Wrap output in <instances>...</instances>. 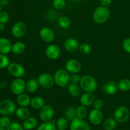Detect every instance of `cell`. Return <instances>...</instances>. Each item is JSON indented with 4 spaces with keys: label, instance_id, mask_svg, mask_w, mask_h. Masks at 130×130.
<instances>
[{
    "label": "cell",
    "instance_id": "15",
    "mask_svg": "<svg viewBox=\"0 0 130 130\" xmlns=\"http://www.w3.org/2000/svg\"><path fill=\"white\" fill-rule=\"evenodd\" d=\"M61 50L57 44H50L48 46L45 50L46 57L50 60H56L60 57Z\"/></svg>",
    "mask_w": 130,
    "mask_h": 130
},
{
    "label": "cell",
    "instance_id": "37",
    "mask_svg": "<svg viewBox=\"0 0 130 130\" xmlns=\"http://www.w3.org/2000/svg\"><path fill=\"white\" fill-rule=\"evenodd\" d=\"M11 123L10 118L8 116H3L0 118V126L6 128Z\"/></svg>",
    "mask_w": 130,
    "mask_h": 130
},
{
    "label": "cell",
    "instance_id": "7",
    "mask_svg": "<svg viewBox=\"0 0 130 130\" xmlns=\"http://www.w3.org/2000/svg\"><path fill=\"white\" fill-rule=\"evenodd\" d=\"M7 68L10 74L16 78H21L25 73V69L24 66L17 62L10 63Z\"/></svg>",
    "mask_w": 130,
    "mask_h": 130
},
{
    "label": "cell",
    "instance_id": "29",
    "mask_svg": "<svg viewBox=\"0 0 130 130\" xmlns=\"http://www.w3.org/2000/svg\"><path fill=\"white\" fill-rule=\"evenodd\" d=\"M65 116L69 121H72L77 118L76 115V109L74 107L70 106L65 110Z\"/></svg>",
    "mask_w": 130,
    "mask_h": 130
},
{
    "label": "cell",
    "instance_id": "24",
    "mask_svg": "<svg viewBox=\"0 0 130 130\" xmlns=\"http://www.w3.org/2000/svg\"><path fill=\"white\" fill-rule=\"evenodd\" d=\"M37 125H38V121L33 117H29L27 119H25L22 124L25 130H32L34 129Z\"/></svg>",
    "mask_w": 130,
    "mask_h": 130
},
{
    "label": "cell",
    "instance_id": "10",
    "mask_svg": "<svg viewBox=\"0 0 130 130\" xmlns=\"http://www.w3.org/2000/svg\"><path fill=\"white\" fill-rule=\"evenodd\" d=\"M54 116V110L49 105H45L40 109L39 118L43 122L50 121Z\"/></svg>",
    "mask_w": 130,
    "mask_h": 130
},
{
    "label": "cell",
    "instance_id": "4",
    "mask_svg": "<svg viewBox=\"0 0 130 130\" xmlns=\"http://www.w3.org/2000/svg\"><path fill=\"white\" fill-rule=\"evenodd\" d=\"M16 105L11 100L6 99L0 102V114L2 116H10L15 113Z\"/></svg>",
    "mask_w": 130,
    "mask_h": 130
},
{
    "label": "cell",
    "instance_id": "12",
    "mask_svg": "<svg viewBox=\"0 0 130 130\" xmlns=\"http://www.w3.org/2000/svg\"><path fill=\"white\" fill-rule=\"evenodd\" d=\"M88 119L90 123L93 125H99L104 120V115L100 110L94 109L89 113Z\"/></svg>",
    "mask_w": 130,
    "mask_h": 130
},
{
    "label": "cell",
    "instance_id": "17",
    "mask_svg": "<svg viewBox=\"0 0 130 130\" xmlns=\"http://www.w3.org/2000/svg\"><path fill=\"white\" fill-rule=\"evenodd\" d=\"M79 46V42L76 38H69L64 42V48L69 52H74L77 50Z\"/></svg>",
    "mask_w": 130,
    "mask_h": 130
},
{
    "label": "cell",
    "instance_id": "23",
    "mask_svg": "<svg viewBox=\"0 0 130 130\" xmlns=\"http://www.w3.org/2000/svg\"><path fill=\"white\" fill-rule=\"evenodd\" d=\"M81 90L82 89L79 85L73 83H70L68 86V88H67L69 94L73 97H77L79 95H80Z\"/></svg>",
    "mask_w": 130,
    "mask_h": 130
},
{
    "label": "cell",
    "instance_id": "42",
    "mask_svg": "<svg viewBox=\"0 0 130 130\" xmlns=\"http://www.w3.org/2000/svg\"><path fill=\"white\" fill-rule=\"evenodd\" d=\"M123 48L127 53H130V38H126L123 42Z\"/></svg>",
    "mask_w": 130,
    "mask_h": 130
},
{
    "label": "cell",
    "instance_id": "5",
    "mask_svg": "<svg viewBox=\"0 0 130 130\" xmlns=\"http://www.w3.org/2000/svg\"><path fill=\"white\" fill-rule=\"evenodd\" d=\"M130 116L129 109L125 106H120L114 113V118L117 122L123 123L128 120Z\"/></svg>",
    "mask_w": 130,
    "mask_h": 130
},
{
    "label": "cell",
    "instance_id": "14",
    "mask_svg": "<svg viewBox=\"0 0 130 130\" xmlns=\"http://www.w3.org/2000/svg\"><path fill=\"white\" fill-rule=\"evenodd\" d=\"M70 130H90V127L83 119L76 118L71 121Z\"/></svg>",
    "mask_w": 130,
    "mask_h": 130
},
{
    "label": "cell",
    "instance_id": "34",
    "mask_svg": "<svg viewBox=\"0 0 130 130\" xmlns=\"http://www.w3.org/2000/svg\"><path fill=\"white\" fill-rule=\"evenodd\" d=\"M10 64L9 58L6 55L0 53V69L8 67Z\"/></svg>",
    "mask_w": 130,
    "mask_h": 130
},
{
    "label": "cell",
    "instance_id": "3",
    "mask_svg": "<svg viewBox=\"0 0 130 130\" xmlns=\"http://www.w3.org/2000/svg\"><path fill=\"white\" fill-rule=\"evenodd\" d=\"M79 85L85 92L93 93L97 88V81L92 76L86 75L81 77Z\"/></svg>",
    "mask_w": 130,
    "mask_h": 130
},
{
    "label": "cell",
    "instance_id": "43",
    "mask_svg": "<svg viewBox=\"0 0 130 130\" xmlns=\"http://www.w3.org/2000/svg\"><path fill=\"white\" fill-rule=\"evenodd\" d=\"M112 1V0H99V2L101 4V6H106V7H108L111 5Z\"/></svg>",
    "mask_w": 130,
    "mask_h": 130
},
{
    "label": "cell",
    "instance_id": "27",
    "mask_svg": "<svg viewBox=\"0 0 130 130\" xmlns=\"http://www.w3.org/2000/svg\"><path fill=\"white\" fill-rule=\"evenodd\" d=\"M117 126V121L115 119L108 118L103 123V127L105 130H114Z\"/></svg>",
    "mask_w": 130,
    "mask_h": 130
},
{
    "label": "cell",
    "instance_id": "28",
    "mask_svg": "<svg viewBox=\"0 0 130 130\" xmlns=\"http://www.w3.org/2000/svg\"><path fill=\"white\" fill-rule=\"evenodd\" d=\"M37 130H57V126L52 121L44 122L38 126Z\"/></svg>",
    "mask_w": 130,
    "mask_h": 130
},
{
    "label": "cell",
    "instance_id": "40",
    "mask_svg": "<svg viewBox=\"0 0 130 130\" xmlns=\"http://www.w3.org/2000/svg\"><path fill=\"white\" fill-rule=\"evenodd\" d=\"M93 104L94 109H97V110H100L104 107V102L102 99H95Z\"/></svg>",
    "mask_w": 130,
    "mask_h": 130
},
{
    "label": "cell",
    "instance_id": "16",
    "mask_svg": "<svg viewBox=\"0 0 130 130\" xmlns=\"http://www.w3.org/2000/svg\"><path fill=\"white\" fill-rule=\"evenodd\" d=\"M102 90L105 94L108 95H113L118 92V86L114 81H107L104 84Z\"/></svg>",
    "mask_w": 130,
    "mask_h": 130
},
{
    "label": "cell",
    "instance_id": "49",
    "mask_svg": "<svg viewBox=\"0 0 130 130\" xmlns=\"http://www.w3.org/2000/svg\"><path fill=\"white\" fill-rule=\"evenodd\" d=\"M58 130H66V129H58Z\"/></svg>",
    "mask_w": 130,
    "mask_h": 130
},
{
    "label": "cell",
    "instance_id": "48",
    "mask_svg": "<svg viewBox=\"0 0 130 130\" xmlns=\"http://www.w3.org/2000/svg\"><path fill=\"white\" fill-rule=\"evenodd\" d=\"M73 1H76V2H77V1H80V0H73Z\"/></svg>",
    "mask_w": 130,
    "mask_h": 130
},
{
    "label": "cell",
    "instance_id": "1",
    "mask_svg": "<svg viewBox=\"0 0 130 130\" xmlns=\"http://www.w3.org/2000/svg\"><path fill=\"white\" fill-rule=\"evenodd\" d=\"M69 72L66 69H60L57 70L55 73L54 80L55 83L58 86L61 88H64L68 86L70 83Z\"/></svg>",
    "mask_w": 130,
    "mask_h": 130
},
{
    "label": "cell",
    "instance_id": "39",
    "mask_svg": "<svg viewBox=\"0 0 130 130\" xmlns=\"http://www.w3.org/2000/svg\"><path fill=\"white\" fill-rule=\"evenodd\" d=\"M10 19V15L6 11H1L0 12V23L6 24Z\"/></svg>",
    "mask_w": 130,
    "mask_h": 130
},
{
    "label": "cell",
    "instance_id": "20",
    "mask_svg": "<svg viewBox=\"0 0 130 130\" xmlns=\"http://www.w3.org/2000/svg\"><path fill=\"white\" fill-rule=\"evenodd\" d=\"M39 86V85L38 79L35 78H31L26 82L25 90L29 93H32L36 92L38 90Z\"/></svg>",
    "mask_w": 130,
    "mask_h": 130
},
{
    "label": "cell",
    "instance_id": "35",
    "mask_svg": "<svg viewBox=\"0 0 130 130\" xmlns=\"http://www.w3.org/2000/svg\"><path fill=\"white\" fill-rule=\"evenodd\" d=\"M78 49L80 53H82V54L88 55L91 52V47L88 43H82V44H79Z\"/></svg>",
    "mask_w": 130,
    "mask_h": 130
},
{
    "label": "cell",
    "instance_id": "11",
    "mask_svg": "<svg viewBox=\"0 0 130 130\" xmlns=\"http://www.w3.org/2000/svg\"><path fill=\"white\" fill-rule=\"evenodd\" d=\"M66 69L71 74L78 73L82 69V64L76 59H70L66 63Z\"/></svg>",
    "mask_w": 130,
    "mask_h": 130
},
{
    "label": "cell",
    "instance_id": "22",
    "mask_svg": "<svg viewBox=\"0 0 130 130\" xmlns=\"http://www.w3.org/2000/svg\"><path fill=\"white\" fill-rule=\"evenodd\" d=\"M30 96L28 95L25 93L20 94L17 97V104L20 107H28L30 104Z\"/></svg>",
    "mask_w": 130,
    "mask_h": 130
},
{
    "label": "cell",
    "instance_id": "18",
    "mask_svg": "<svg viewBox=\"0 0 130 130\" xmlns=\"http://www.w3.org/2000/svg\"><path fill=\"white\" fill-rule=\"evenodd\" d=\"M11 43L6 38H0V53L7 55L11 52Z\"/></svg>",
    "mask_w": 130,
    "mask_h": 130
},
{
    "label": "cell",
    "instance_id": "46",
    "mask_svg": "<svg viewBox=\"0 0 130 130\" xmlns=\"http://www.w3.org/2000/svg\"><path fill=\"white\" fill-rule=\"evenodd\" d=\"M0 130H5V128H3V127H2L1 126H0Z\"/></svg>",
    "mask_w": 130,
    "mask_h": 130
},
{
    "label": "cell",
    "instance_id": "2",
    "mask_svg": "<svg viewBox=\"0 0 130 130\" xmlns=\"http://www.w3.org/2000/svg\"><path fill=\"white\" fill-rule=\"evenodd\" d=\"M110 11L106 6H100L96 8L93 13V19L98 24L105 23L110 17Z\"/></svg>",
    "mask_w": 130,
    "mask_h": 130
},
{
    "label": "cell",
    "instance_id": "44",
    "mask_svg": "<svg viewBox=\"0 0 130 130\" xmlns=\"http://www.w3.org/2000/svg\"><path fill=\"white\" fill-rule=\"evenodd\" d=\"M8 3V0H0V5L1 6H6Z\"/></svg>",
    "mask_w": 130,
    "mask_h": 130
},
{
    "label": "cell",
    "instance_id": "47",
    "mask_svg": "<svg viewBox=\"0 0 130 130\" xmlns=\"http://www.w3.org/2000/svg\"><path fill=\"white\" fill-rule=\"evenodd\" d=\"M1 11H2V6L0 5V12H1Z\"/></svg>",
    "mask_w": 130,
    "mask_h": 130
},
{
    "label": "cell",
    "instance_id": "25",
    "mask_svg": "<svg viewBox=\"0 0 130 130\" xmlns=\"http://www.w3.org/2000/svg\"><path fill=\"white\" fill-rule=\"evenodd\" d=\"M30 105L34 109H41L45 105V102L40 96H34L31 99Z\"/></svg>",
    "mask_w": 130,
    "mask_h": 130
},
{
    "label": "cell",
    "instance_id": "8",
    "mask_svg": "<svg viewBox=\"0 0 130 130\" xmlns=\"http://www.w3.org/2000/svg\"><path fill=\"white\" fill-rule=\"evenodd\" d=\"M26 83L21 78H17L11 82L10 85L11 91L14 95H19L24 93L25 90Z\"/></svg>",
    "mask_w": 130,
    "mask_h": 130
},
{
    "label": "cell",
    "instance_id": "6",
    "mask_svg": "<svg viewBox=\"0 0 130 130\" xmlns=\"http://www.w3.org/2000/svg\"><path fill=\"white\" fill-rule=\"evenodd\" d=\"M38 81L39 86L45 89L51 88L55 84L54 77L47 72L41 74L38 77Z\"/></svg>",
    "mask_w": 130,
    "mask_h": 130
},
{
    "label": "cell",
    "instance_id": "36",
    "mask_svg": "<svg viewBox=\"0 0 130 130\" xmlns=\"http://www.w3.org/2000/svg\"><path fill=\"white\" fill-rule=\"evenodd\" d=\"M66 2L65 0H53V6L57 10H62L66 6Z\"/></svg>",
    "mask_w": 130,
    "mask_h": 130
},
{
    "label": "cell",
    "instance_id": "30",
    "mask_svg": "<svg viewBox=\"0 0 130 130\" xmlns=\"http://www.w3.org/2000/svg\"><path fill=\"white\" fill-rule=\"evenodd\" d=\"M119 90L122 91H128L130 90V79L124 78L121 80L118 84Z\"/></svg>",
    "mask_w": 130,
    "mask_h": 130
},
{
    "label": "cell",
    "instance_id": "9",
    "mask_svg": "<svg viewBox=\"0 0 130 130\" xmlns=\"http://www.w3.org/2000/svg\"><path fill=\"white\" fill-rule=\"evenodd\" d=\"M26 31V24L21 21L15 22L11 27V34L17 38H20L24 36Z\"/></svg>",
    "mask_w": 130,
    "mask_h": 130
},
{
    "label": "cell",
    "instance_id": "26",
    "mask_svg": "<svg viewBox=\"0 0 130 130\" xmlns=\"http://www.w3.org/2000/svg\"><path fill=\"white\" fill-rule=\"evenodd\" d=\"M25 50V44L22 41H17L12 45L11 52L15 55H20Z\"/></svg>",
    "mask_w": 130,
    "mask_h": 130
},
{
    "label": "cell",
    "instance_id": "32",
    "mask_svg": "<svg viewBox=\"0 0 130 130\" xmlns=\"http://www.w3.org/2000/svg\"><path fill=\"white\" fill-rule=\"evenodd\" d=\"M87 114L88 110L86 106H84V105H79L76 109V115H77V118L84 119L86 118V116H87Z\"/></svg>",
    "mask_w": 130,
    "mask_h": 130
},
{
    "label": "cell",
    "instance_id": "13",
    "mask_svg": "<svg viewBox=\"0 0 130 130\" xmlns=\"http://www.w3.org/2000/svg\"><path fill=\"white\" fill-rule=\"evenodd\" d=\"M39 36L41 39L45 43H52L55 39V33L51 28L44 27L39 31Z\"/></svg>",
    "mask_w": 130,
    "mask_h": 130
},
{
    "label": "cell",
    "instance_id": "33",
    "mask_svg": "<svg viewBox=\"0 0 130 130\" xmlns=\"http://www.w3.org/2000/svg\"><path fill=\"white\" fill-rule=\"evenodd\" d=\"M68 119L66 118H60L57 119L56 126L58 129H66L68 126Z\"/></svg>",
    "mask_w": 130,
    "mask_h": 130
},
{
    "label": "cell",
    "instance_id": "38",
    "mask_svg": "<svg viewBox=\"0 0 130 130\" xmlns=\"http://www.w3.org/2000/svg\"><path fill=\"white\" fill-rule=\"evenodd\" d=\"M6 130H25L22 125L17 122H12L6 128Z\"/></svg>",
    "mask_w": 130,
    "mask_h": 130
},
{
    "label": "cell",
    "instance_id": "31",
    "mask_svg": "<svg viewBox=\"0 0 130 130\" xmlns=\"http://www.w3.org/2000/svg\"><path fill=\"white\" fill-rule=\"evenodd\" d=\"M58 24L62 29H67L71 26V22L67 17L62 16L58 19Z\"/></svg>",
    "mask_w": 130,
    "mask_h": 130
},
{
    "label": "cell",
    "instance_id": "45",
    "mask_svg": "<svg viewBox=\"0 0 130 130\" xmlns=\"http://www.w3.org/2000/svg\"><path fill=\"white\" fill-rule=\"evenodd\" d=\"M6 29V25L5 24H2V23H0V30L1 31H3Z\"/></svg>",
    "mask_w": 130,
    "mask_h": 130
},
{
    "label": "cell",
    "instance_id": "21",
    "mask_svg": "<svg viewBox=\"0 0 130 130\" xmlns=\"http://www.w3.org/2000/svg\"><path fill=\"white\" fill-rule=\"evenodd\" d=\"M16 116L21 120H25L30 117V110L26 107H20L17 109L15 111Z\"/></svg>",
    "mask_w": 130,
    "mask_h": 130
},
{
    "label": "cell",
    "instance_id": "41",
    "mask_svg": "<svg viewBox=\"0 0 130 130\" xmlns=\"http://www.w3.org/2000/svg\"><path fill=\"white\" fill-rule=\"evenodd\" d=\"M81 80V77L77 74V73L76 74H71L70 76V83L73 84H78L79 83V81Z\"/></svg>",
    "mask_w": 130,
    "mask_h": 130
},
{
    "label": "cell",
    "instance_id": "50",
    "mask_svg": "<svg viewBox=\"0 0 130 130\" xmlns=\"http://www.w3.org/2000/svg\"><path fill=\"white\" fill-rule=\"evenodd\" d=\"M8 1H10V0H8Z\"/></svg>",
    "mask_w": 130,
    "mask_h": 130
},
{
    "label": "cell",
    "instance_id": "19",
    "mask_svg": "<svg viewBox=\"0 0 130 130\" xmlns=\"http://www.w3.org/2000/svg\"><path fill=\"white\" fill-rule=\"evenodd\" d=\"M95 100L93 93L85 92L80 97V103L84 106L88 107L93 104Z\"/></svg>",
    "mask_w": 130,
    "mask_h": 130
}]
</instances>
